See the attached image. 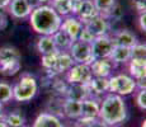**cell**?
<instances>
[{
  "label": "cell",
  "mask_w": 146,
  "mask_h": 127,
  "mask_svg": "<svg viewBox=\"0 0 146 127\" xmlns=\"http://www.w3.org/2000/svg\"><path fill=\"white\" fill-rule=\"evenodd\" d=\"M65 99H72V100H79L89 97L88 86L81 85V84H67V88L65 90Z\"/></svg>",
  "instance_id": "ffe728a7"
},
{
  "label": "cell",
  "mask_w": 146,
  "mask_h": 127,
  "mask_svg": "<svg viewBox=\"0 0 146 127\" xmlns=\"http://www.w3.org/2000/svg\"><path fill=\"white\" fill-rule=\"evenodd\" d=\"M108 84H109V93L117 94L119 97H126V95L133 94L137 90L136 80L130 76L128 74L121 72L117 75H111L108 78Z\"/></svg>",
  "instance_id": "5b68a950"
},
{
  "label": "cell",
  "mask_w": 146,
  "mask_h": 127,
  "mask_svg": "<svg viewBox=\"0 0 146 127\" xmlns=\"http://www.w3.org/2000/svg\"><path fill=\"white\" fill-rule=\"evenodd\" d=\"M81 113V104L79 100L64 99L62 103V116L69 120H78Z\"/></svg>",
  "instance_id": "7402d4cb"
},
{
  "label": "cell",
  "mask_w": 146,
  "mask_h": 127,
  "mask_svg": "<svg viewBox=\"0 0 146 127\" xmlns=\"http://www.w3.org/2000/svg\"><path fill=\"white\" fill-rule=\"evenodd\" d=\"M3 109H4V104L0 102V120H3V117H4V114H3Z\"/></svg>",
  "instance_id": "f35d334b"
},
{
  "label": "cell",
  "mask_w": 146,
  "mask_h": 127,
  "mask_svg": "<svg viewBox=\"0 0 146 127\" xmlns=\"http://www.w3.org/2000/svg\"><path fill=\"white\" fill-rule=\"evenodd\" d=\"M86 86H88L89 97L98 98L100 95H104L108 93V89H109L108 78H97V76H93L90 79V81L86 84Z\"/></svg>",
  "instance_id": "2e32d148"
},
{
  "label": "cell",
  "mask_w": 146,
  "mask_h": 127,
  "mask_svg": "<svg viewBox=\"0 0 146 127\" xmlns=\"http://www.w3.org/2000/svg\"><path fill=\"white\" fill-rule=\"evenodd\" d=\"M146 12L139 14V27L141 32H146Z\"/></svg>",
  "instance_id": "e575fe53"
},
{
  "label": "cell",
  "mask_w": 146,
  "mask_h": 127,
  "mask_svg": "<svg viewBox=\"0 0 146 127\" xmlns=\"http://www.w3.org/2000/svg\"><path fill=\"white\" fill-rule=\"evenodd\" d=\"M38 93V81L32 74L24 72L13 85V99L19 103L32 100Z\"/></svg>",
  "instance_id": "3957f363"
},
{
  "label": "cell",
  "mask_w": 146,
  "mask_h": 127,
  "mask_svg": "<svg viewBox=\"0 0 146 127\" xmlns=\"http://www.w3.org/2000/svg\"><path fill=\"white\" fill-rule=\"evenodd\" d=\"M128 75L135 80L146 79V59H131L127 64Z\"/></svg>",
  "instance_id": "e0dca14e"
},
{
  "label": "cell",
  "mask_w": 146,
  "mask_h": 127,
  "mask_svg": "<svg viewBox=\"0 0 146 127\" xmlns=\"http://www.w3.org/2000/svg\"><path fill=\"white\" fill-rule=\"evenodd\" d=\"M112 39H113L114 45L117 46H123V47H132L137 43V37L133 32H131L130 29H118L116 32H113V35H111Z\"/></svg>",
  "instance_id": "9a60e30c"
},
{
  "label": "cell",
  "mask_w": 146,
  "mask_h": 127,
  "mask_svg": "<svg viewBox=\"0 0 146 127\" xmlns=\"http://www.w3.org/2000/svg\"><path fill=\"white\" fill-rule=\"evenodd\" d=\"M89 66L92 70V75L97 78H109L116 69V65L109 60V57L94 59Z\"/></svg>",
  "instance_id": "8fae6325"
},
{
  "label": "cell",
  "mask_w": 146,
  "mask_h": 127,
  "mask_svg": "<svg viewBox=\"0 0 146 127\" xmlns=\"http://www.w3.org/2000/svg\"><path fill=\"white\" fill-rule=\"evenodd\" d=\"M0 127H9V126H8L3 120H0Z\"/></svg>",
  "instance_id": "ab89813d"
},
{
  "label": "cell",
  "mask_w": 146,
  "mask_h": 127,
  "mask_svg": "<svg viewBox=\"0 0 146 127\" xmlns=\"http://www.w3.org/2000/svg\"><path fill=\"white\" fill-rule=\"evenodd\" d=\"M22 56L18 49L13 46L0 47V74L13 76L22 67Z\"/></svg>",
  "instance_id": "277c9868"
},
{
  "label": "cell",
  "mask_w": 146,
  "mask_h": 127,
  "mask_svg": "<svg viewBox=\"0 0 146 127\" xmlns=\"http://www.w3.org/2000/svg\"><path fill=\"white\" fill-rule=\"evenodd\" d=\"M51 7L60 17L71 15V0H51Z\"/></svg>",
  "instance_id": "d4e9b609"
},
{
  "label": "cell",
  "mask_w": 146,
  "mask_h": 127,
  "mask_svg": "<svg viewBox=\"0 0 146 127\" xmlns=\"http://www.w3.org/2000/svg\"><path fill=\"white\" fill-rule=\"evenodd\" d=\"M37 51L41 55H47V53L57 52L58 50L53 42L52 36H41L37 41Z\"/></svg>",
  "instance_id": "cb8c5ba5"
},
{
  "label": "cell",
  "mask_w": 146,
  "mask_h": 127,
  "mask_svg": "<svg viewBox=\"0 0 146 127\" xmlns=\"http://www.w3.org/2000/svg\"><path fill=\"white\" fill-rule=\"evenodd\" d=\"M84 27L88 28L94 37L109 35V32H111V22L102 14H98L90 21L84 23Z\"/></svg>",
  "instance_id": "30bf717a"
},
{
  "label": "cell",
  "mask_w": 146,
  "mask_h": 127,
  "mask_svg": "<svg viewBox=\"0 0 146 127\" xmlns=\"http://www.w3.org/2000/svg\"><path fill=\"white\" fill-rule=\"evenodd\" d=\"M8 12L15 19H24L29 17L32 8L27 3V0H12L8 5Z\"/></svg>",
  "instance_id": "5bb4252c"
},
{
  "label": "cell",
  "mask_w": 146,
  "mask_h": 127,
  "mask_svg": "<svg viewBox=\"0 0 146 127\" xmlns=\"http://www.w3.org/2000/svg\"><path fill=\"white\" fill-rule=\"evenodd\" d=\"M135 102L139 109L146 111V89H139L137 93L135 94Z\"/></svg>",
  "instance_id": "1f68e13d"
},
{
  "label": "cell",
  "mask_w": 146,
  "mask_h": 127,
  "mask_svg": "<svg viewBox=\"0 0 146 127\" xmlns=\"http://www.w3.org/2000/svg\"><path fill=\"white\" fill-rule=\"evenodd\" d=\"M74 127H85V126H81V125H76V126H74Z\"/></svg>",
  "instance_id": "b9f144b4"
},
{
  "label": "cell",
  "mask_w": 146,
  "mask_h": 127,
  "mask_svg": "<svg viewBox=\"0 0 146 127\" xmlns=\"http://www.w3.org/2000/svg\"><path fill=\"white\" fill-rule=\"evenodd\" d=\"M99 99L94 97H88L80 102L81 104V113L78 118V125L89 127L94 121L98 120L99 114Z\"/></svg>",
  "instance_id": "8992f818"
},
{
  "label": "cell",
  "mask_w": 146,
  "mask_h": 127,
  "mask_svg": "<svg viewBox=\"0 0 146 127\" xmlns=\"http://www.w3.org/2000/svg\"><path fill=\"white\" fill-rule=\"evenodd\" d=\"M52 38H53V42H55L58 51H69L70 46H71L72 42H74L70 38V36L62 29H58L57 32L53 33Z\"/></svg>",
  "instance_id": "603a6c76"
},
{
  "label": "cell",
  "mask_w": 146,
  "mask_h": 127,
  "mask_svg": "<svg viewBox=\"0 0 146 127\" xmlns=\"http://www.w3.org/2000/svg\"><path fill=\"white\" fill-rule=\"evenodd\" d=\"M94 38H95V37H94L93 35H92V33H90V31H89L86 27H84L83 29H81V32H80L79 37H78V39H79V41L88 42V43H92Z\"/></svg>",
  "instance_id": "d6a6232c"
},
{
  "label": "cell",
  "mask_w": 146,
  "mask_h": 127,
  "mask_svg": "<svg viewBox=\"0 0 146 127\" xmlns=\"http://www.w3.org/2000/svg\"><path fill=\"white\" fill-rule=\"evenodd\" d=\"M3 121H4L9 127H23L24 122H26L24 117L19 113L18 111L12 112V113L4 116V117H3Z\"/></svg>",
  "instance_id": "484cf974"
},
{
  "label": "cell",
  "mask_w": 146,
  "mask_h": 127,
  "mask_svg": "<svg viewBox=\"0 0 146 127\" xmlns=\"http://www.w3.org/2000/svg\"><path fill=\"white\" fill-rule=\"evenodd\" d=\"M132 1V5L135 7V9L140 13H144L146 9V5H145V0H131Z\"/></svg>",
  "instance_id": "836d02e7"
},
{
  "label": "cell",
  "mask_w": 146,
  "mask_h": 127,
  "mask_svg": "<svg viewBox=\"0 0 146 127\" xmlns=\"http://www.w3.org/2000/svg\"><path fill=\"white\" fill-rule=\"evenodd\" d=\"M92 53L94 59H107L111 56L114 47V42L111 37V33L106 36H99L93 39L90 43Z\"/></svg>",
  "instance_id": "9c48e42d"
},
{
  "label": "cell",
  "mask_w": 146,
  "mask_h": 127,
  "mask_svg": "<svg viewBox=\"0 0 146 127\" xmlns=\"http://www.w3.org/2000/svg\"><path fill=\"white\" fill-rule=\"evenodd\" d=\"M67 52L70 53V56H71V59L74 60L75 64L90 65V63L94 60L93 53H92L90 43L79 41V39L72 42V45L70 46V49Z\"/></svg>",
  "instance_id": "ba28073f"
},
{
  "label": "cell",
  "mask_w": 146,
  "mask_h": 127,
  "mask_svg": "<svg viewBox=\"0 0 146 127\" xmlns=\"http://www.w3.org/2000/svg\"><path fill=\"white\" fill-rule=\"evenodd\" d=\"M58 51L57 52H52V53H47V55H42V66L44 70L51 72L53 66L56 64V59H57Z\"/></svg>",
  "instance_id": "f546056e"
},
{
  "label": "cell",
  "mask_w": 146,
  "mask_h": 127,
  "mask_svg": "<svg viewBox=\"0 0 146 127\" xmlns=\"http://www.w3.org/2000/svg\"><path fill=\"white\" fill-rule=\"evenodd\" d=\"M89 127H111V126L107 125L106 122H103V121H100L99 118H98V120H97V121H94V122L92 123V125L89 126Z\"/></svg>",
  "instance_id": "8d00e7d4"
},
{
  "label": "cell",
  "mask_w": 146,
  "mask_h": 127,
  "mask_svg": "<svg viewBox=\"0 0 146 127\" xmlns=\"http://www.w3.org/2000/svg\"><path fill=\"white\" fill-rule=\"evenodd\" d=\"M93 78L90 66L86 64H74L65 72V80L67 84H81L86 85Z\"/></svg>",
  "instance_id": "52a82bcc"
},
{
  "label": "cell",
  "mask_w": 146,
  "mask_h": 127,
  "mask_svg": "<svg viewBox=\"0 0 146 127\" xmlns=\"http://www.w3.org/2000/svg\"><path fill=\"white\" fill-rule=\"evenodd\" d=\"M23 127H26V126H23Z\"/></svg>",
  "instance_id": "ee69618b"
},
{
  "label": "cell",
  "mask_w": 146,
  "mask_h": 127,
  "mask_svg": "<svg viewBox=\"0 0 146 127\" xmlns=\"http://www.w3.org/2000/svg\"><path fill=\"white\" fill-rule=\"evenodd\" d=\"M10 1L12 0H0V9H7L8 8V5L10 4Z\"/></svg>",
  "instance_id": "74e56055"
},
{
  "label": "cell",
  "mask_w": 146,
  "mask_h": 127,
  "mask_svg": "<svg viewBox=\"0 0 146 127\" xmlns=\"http://www.w3.org/2000/svg\"><path fill=\"white\" fill-rule=\"evenodd\" d=\"M123 15H125V12H123L122 5H121L118 1H116V4L112 7V9L109 10L104 17L109 22H119L121 19L123 18Z\"/></svg>",
  "instance_id": "4316f807"
},
{
  "label": "cell",
  "mask_w": 146,
  "mask_h": 127,
  "mask_svg": "<svg viewBox=\"0 0 146 127\" xmlns=\"http://www.w3.org/2000/svg\"><path fill=\"white\" fill-rule=\"evenodd\" d=\"M92 1H93L98 13L102 14V15H106L112 9V7L116 4L117 0H92Z\"/></svg>",
  "instance_id": "f1b7e54d"
},
{
  "label": "cell",
  "mask_w": 146,
  "mask_h": 127,
  "mask_svg": "<svg viewBox=\"0 0 146 127\" xmlns=\"http://www.w3.org/2000/svg\"><path fill=\"white\" fill-rule=\"evenodd\" d=\"M74 64H75L74 60L71 59V56H70V53L67 52V51H58L57 59H56V64H55V66H53L51 72L55 75H62V74H65Z\"/></svg>",
  "instance_id": "ac0fdd59"
},
{
  "label": "cell",
  "mask_w": 146,
  "mask_h": 127,
  "mask_svg": "<svg viewBox=\"0 0 146 127\" xmlns=\"http://www.w3.org/2000/svg\"><path fill=\"white\" fill-rule=\"evenodd\" d=\"M28 18L32 29L41 36H52L60 29L62 22V17L58 15L51 5L35 8Z\"/></svg>",
  "instance_id": "7a4b0ae2"
},
{
  "label": "cell",
  "mask_w": 146,
  "mask_h": 127,
  "mask_svg": "<svg viewBox=\"0 0 146 127\" xmlns=\"http://www.w3.org/2000/svg\"><path fill=\"white\" fill-rule=\"evenodd\" d=\"M75 1H83V0H75Z\"/></svg>",
  "instance_id": "7bdbcfd3"
},
{
  "label": "cell",
  "mask_w": 146,
  "mask_h": 127,
  "mask_svg": "<svg viewBox=\"0 0 146 127\" xmlns=\"http://www.w3.org/2000/svg\"><path fill=\"white\" fill-rule=\"evenodd\" d=\"M109 60L114 65H126L131 60V49L130 47H123V46H117L114 45L113 51H112Z\"/></svg>",
  "instance_id": "44dd1931"
},
{
  "label": "cell",
  "mask_w": 146,
  "mask_h": 127,
  "mask_svg": "<svg viewBox=\"0 0 146 127\" xmlns=\"http://www.w3.org/2000/svg\"><path fill=\"white\" fill-rule=\"evenodd\" d=\"M13 99V86L7 81H0V102L9 103Z\"/></svg>",
  "instance_id": "83f0119b"
},
{
  "label": "cell",
  "mask_w": 146,
  "mask_h": 127,
  "mask_svg": "<svg viewBox=\"0 0 146 127\" xmlns=\"http://www.w3.org/2000/svg\"><path fill=\"white\" fill-rule=\"evenodd\" d=\"M32 127H65L60 117L50 113V112H42L36 117Z\"/></svg>",
  "instance_id": "d6986e66"
},
{
  "label": "cell",
  "mask_w": 146,
  "mask_h": 127,
  "mask_svg": "<svg viewBox=\"0 0 146 127\" xmlns=\"http://www.w3.org/2000/svg\"><path fill=\"white\" fill-rule=\"evenodd\" d=\"M131 59H146V45L137 42L131 47Z\"/></svg>",
  "instance_id": "4dcf8cb0"
},
{
  "label": "cell",
  "mask_w": 146,
  "mask_h": 127,
  "mask_svg": "<svg viewBox=\"0 0 146 127\" xmlns=\"http://www.w3.org/2000/svg\"><path fill=\"white\" fill-rule=\"evenodd\" d=\"M83 28H84V24L81 23L76 17L75 15H67V17H64L62 18L60 29L65 31L72 41H76Z\"/></svg>",
  "instance_id": "7c38bea8"
},
{
  "label": "cell",
  "mask_w": 146,
  "mask_h": 127,
  "mask_svg": "<svg viewBox=\"0 0 146 127\" xmlns=\"http://www.w3.org/2000/svg\"><path fill=\"white\" fill-rule=\"evenodd\" d=\"M141 127H146V121H144V122H142V125H141Z\"/></svg>",
  "instance_id": "60d3db41"
},
{
  "label": "cell",
  "mask_w": 146,
  "mask_h": 127,
  "mask_svg": "<svg viewBox=\"0 0 146 127\" xmlns=\"http://www.w3.org/2000/svg\"><path fill=\"white\" fill-rule=\"evenodd\" d=\"M8 27V18L5 15V13L0 9V31H4Z\"/></svg>",
  "instance_id": "d590c367"
},
{
  "label": "cell",
  "mask_w": 146,
  "mask_h": 127,
  "mask_svg": "<svg viewBox=\"0 0 146 127\" xmlns=\"http://www.w3.org/2000/svg\"><path fill=\"white\" fill-rule=\"evenodd\" d=\"M127 106L123 97H119L113 93H107L103 99L99 102L98 118L111 127L122 125L127 120Z\"/></svg>",
  "instance_id": "6da1fadb"
},
{
  "label": "cell",
  "mask_w": 146,
  "mask_h": 127,
  "mask_svg": "<svg viewBox=\"0 0 146 127\" xmlns=\"http://www.w3.org/2000/svg\"><path fill=\"white\" fill-rule=\"evenodd\" d=\"M98 10L95 9L94 4L92 0H83L79 3V7L75 10L74 15L81 22V23H86L88 21H90L92 18H94L95 15H98Z\"/></svg>",
  "instance_id": "4fadbf2b"
}]
</instances>
